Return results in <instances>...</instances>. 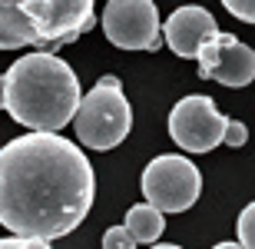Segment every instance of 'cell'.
Returning a JSON list of instances; mask_svg holds the SVG:
<instances>
[{
    "instance_id": "14",
    "label": "cell",
    "mask_w": 255,
    "mask_h": 249,
    "mask_svg": "<svg viewBox=\"0 0 255 249\" xmlns=\"http://www.w3.org/2000/svg\"><path fill=\"white\" fill-rule=\"evenodd\" d=\"M246 143H249L246 123H242V120H232V123H229V130H226V146H232V150H236V146H246Z\"/></svg>"
},
{
    "instance_id": "10",
    "label": "cell",
    "mask_w": 255,
    "mask_h": 249,
    "mask_svg": "<svg viewBox=\"0 0 255 249\" xmlns=\"http://www.w3.org/2000/svg\"><path fill=\"white\" fill-rule=\"evenodd\" d=\"M123 226L129 230V236L136 243H149V246H156V240L166 233V220H162V213L156 210V206H149V203L129 206Z\"/></svg>"
},
{
    "instance_id": "7",
    "label": "cell",
    "mask_w": 255,
    "mask_h": 249,
    "mask_svg": "<svg viewBox=\"0 0 255 249\" xmlns=\"http://www.w3.org/2000/svg\"><path fill=\"white\" fill-rule=\"evenodd\" d=\"M103 33L120 50H159V10L152 0H110L103 7Z\"/></svg>"
},
{
    "instance_id": "3",
    "label": "cell",
    "mask_w": 255,
    "mask_h": 249,
    "mask_svg": "<svg viewBox=\"0 0 255 249\" xmlns=\"http://www.w3.org/2000/svg\"><path fill=\"white\" fill-rule=\"evenodd\" d=\"M93 23V0H0V50L53 53L76 43Z\"/></svg>"
},
{
    "instance_id": "16",
    "label": "cell",
    "mask_w": 255,
    "mask_h": 249,
    "mask_svg": "<svg viewBox=\"0 0 255 249\" xmlns=\"http://www.w3.org/2000/svg\"><path fill=\"white\" fill-rule=\"evenodd\" d=\"M212 249H242V246H239V243H216Z\"/></svg>"
},
{
    "instance_id": "1",
    "label": "cell",
    "mask_w": 255,
    "mask_h": 249,
    "mask_svg": "<svg viewBox=\"0 0 255 249\" xmlns=\"http://www.w3.org/2000/svg\"><path fill=\"white\" fill-rule=\"evenodd\" d=\"M93 196V166L66 136L27 133L0 150V226L20 240L70 236Z\"/></svg>"
},
{
    "instance_id": "11",
    "label": "cell",
    "mask_w": 255,
    "mask_h": 249,
    "mask_svg": "<svg viewBox=\"0 0 255 249\" xmlns=\"http://www.w3.org/2000/svg\"><path fill=\"white\" fill-rule=\"evenodd\" d=\"M239 246L255 249V203H249L246 210L239 213Z\"/></svg>"
},
{
    "instance_id": "8",
    "label": "cell",
    "mask_w": 255,
    "mask_h": 249,
    "mask_svg": "<svg viewBox=\"0 0 255 249\" xmlns=\"http://www.w3.org/2000/svg\"><path fill=\"white\" fill-rule=\"evenodd\" d=\"M199 77L216 80L222 86H249L255 80V50L246 47L236 33L219 30L199 50Z\"/></svg>"
},
{
    "instance_id": "18",
    "label": "cell",
    "mask_w": 255,
    "mask_h": 249,
    "mask_svg": "<svg viewBox=\"0 0 255 249\" xmlns=\"http://www.w3.org/2000/svg\"><path fill=\"white\" fill-rule=\"evenodd\" d=\"M0 110H3V77H0Z\"/></svg>"
},
{
    "instance_id": "6",
    "label": "cell",
    "mask_w": 255,
    "mask_h": 249,
    "mask_svg": "<svg viewBox=\"0 0 255 249\" xmlns=\"http://www.w3.org/2000/svg\"><path fill=\"white\" fill-rule=\"evenodd\" d=\"M229 116H222L212 103V96L192 93L169 110V136L186 153H212L226 143Z\"/></svg>"
},
{
    "instance_id": "13",
    "label": "cell",
    "mask_w": 255,
    "mask_h": 249,
    "mask_svg": "<svg viewBox=\"0 0 255 249\" xmlns=\"http://www.w3.org/2000/svg\"><path fill=\"white\" fill-rule=\"evenodd\" d=\"M226 10L246 23H255V0H226Z\"/></svg>"
},
{
    "instance_id": "17",
    "label": "cell",
    "mask_w": 255,
    "mask_h": 249,
    "mask_svg": "<svg viewBox=\"0 0 255 249\" xmlns=\"http://www.w3.org/2000/svg\"><path fill=\"white\" fill-rule=\"evenodd\" d=\"M149 249H182V246H176V243H156V246H149Z\"/></svg>"
},
{
    "instance_id": "5",
    "label": "cell",
    "mask_w": 255,
    "mask_h": 249,
    "mask_svg": "<svg viewBox=\"0 0 255 249\" xmlns=\"http://www.w3.org/2000/svg\"><path fill=\"white\" fill-rule=\"evenodd\" d=\"M202 193V173L182 153H162L142 170V196L159 213H186Z\"/></svg>"
},
{
    "instance_id": "9",
    "label": "cell",
    "mask_w": 255,
    "mask_h": 249,
    "mask_svg": "<svg viewBox=\"0 0 255 249\" xmlns=\"http://www.w3.org/2000/svg\"><path fill=\"white\" fill-rule=\"evenodd\" d=\"M216 33H219L216 17H212L206 7H196V3L172 10V17L166 20V27H162L166 47L182 60H196L199 50L206 47V40H212Z\"/></svg>"
},
{
    "instance_id": "2",
    "label": "cell",
    "mask_w": 255,
    "mask_h": 249,
    "mask_svg": "<svg viewBox=\"0 0 255 249\" xmlns=\"http://www.w3.org/2000/svg\"><path fill=\"white\" fill-rule=\"evenodd\" d=\"M80 77L57 53H23L3 73V110L33 133H57L80 110Z\"/></svg>"
},
{
    "instance_id": "4",
    "label": "cell",
    "mask_w": 255,
    "mask_h": 249,
    "mask_svg": "<svg viewBox=\"0 0 255 249\" xmlns=\"http://www.w3.org/2000/svg\"><path fill=\"white\" fill-rule=\"evenodd\" d=\"M76 140L90 150H113L132 130V106L120 77H100L76 110Z\"/></svg>"
},
{
    "instance_id": "15",
    "label": "cell",
    "mask_w": 255,
    "mask_h": 249,
    "mask_svg": "<svg viewBox=\"0 0 255 249\" xmlns=\"http://www.w3.org/2000/svg\"><path fill=\"white\" fill-rule=\"evenodd\" d=\"M0 249H53V246L43 243V240H20V236H7V240H0Z\"/></svg>"
},
{
    "instance_id": "12",
    "label": "cell",
    "mask_w": 255,
    "mask_h": 249,
    "mask_svg": "<svg viewBox=\"0 0 255 249\" xmlns=\"http://www.w3.org/2000/svg\"><path fill=\"white\" fill-rule=\"evenodd\" d=\"M103 249H136V240L129 236L126 226H110L103 233Z\"/></svg>"
}]
</instances>
